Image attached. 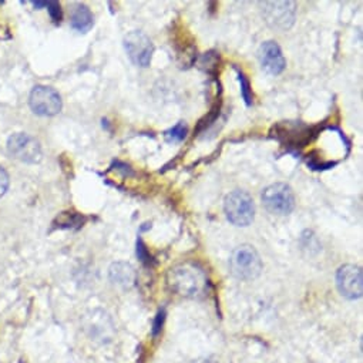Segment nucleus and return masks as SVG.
I'll use <instances>...</instances> for the list:
<instances>
[{
  "label": "nucleus",
  "mask_w": 363,
  "mask_h": 363,
  "mask_svg": "<svg viewBox=\"0 0 363 363\" xmlns=\"http://www.w3.org/2000/svg\"><path fill=\"white\" fill-rule=\"evenodd\" d=\"M125 49L132 62L139 68H148L154 54V44L143 32L134 30L125 37Z\"/></svg>",
  "instance_id": "6"
},
{
  "label": "nucleus",
  "mask_w": 363,
  "mask_h": 363,
  "mask_svg": "<svg viewBox=\"0 0 363 363\" xmlns=\"http://www.w3.org/2000/svg\"><path fill=\"white\" fill-rule=\"evenodd\" d=\"M46 6L53 22L60 23V20H62V9H60V5L57 2H47Z\"/></svg>",
  "instance_id": "18"
},
{
  "label": "nucleus",
  "mask_w": 363,
  "mask_h": 363,
  "mask_svg": "<svg viewBox=\"0 0 363 363\" xmlns=\"http://www.w3.org/2000/svg\"><path fill=\"white\" fill-rule=\"evenodd\" d=\"M9 154L26 164H37L42 161V147L36 139L26 133H16L8 140Z\"/></svg>",
  "instance_id": "7"
},
{
  "label": "nucleus",
  "mask_w": 363,
  "mask_h": 363,
  "mask_svg": "<svg viewBox=\"0 0 363 363\" xmlns=\"http://www.w3.org/2000/svg\"><path fill=\"white\" fill-rule=\"evenodd\" d=\"M163 322H164V312H160L155 318V322H154V335H157L163 328Z\"/></svg>",
  "instance_id": "20"
},
{
  "label": "nucleus",
  "mask_w": 363,
  "mask_h": 363,
  "mask_svg": "<svg viewBox=\"0 0 363 363\" xmlns=\"http://www.w3.org/2000/svg\"><path fill=\"white\" fill-rule=\"evenodd\" d=\"M238 72V79H239V84H241V96L244 98L247 106H251L254 101V94H253V89H251V83L250 80L246 77V75L236 70Z\"/></svg>",
  "instance_id": "16"
},
{
  "label": "nucleus",
  "mask_w": 363,
  "mask_h": 363,
  "mask_svg": "<svg viewBox=\"0 0 363 363\" xmlns=\"http://www.w3.org/2000/svg\"><path fill=\"white\" fill-rule=\"evenodd\" d=\"M265 22L276 30H288L292 27L296 16L293 2H265L261 4Z\"/></svg>",
  "instance_id": "8"
},
{
  "label": "nucleus",
  "mask_w": 363,
  "mask_h": 363,
  "mask_svg": "<svg viewBox=\"0 0 363 363\" xmlns=\"http://www.w3.org/2000/svg\"><path fill=\"white\" fill-rule=\"evenodd\" d=\"M265 208L276 215H289L295 208V196L289 186L276 183L267 187L262 193Z\"/></svg>",
  "instance_id": "4"
},
{
  "label": "nucleus",
  "mask_w": 363,
  "mask_h": 363,
  "mask_svg": "<svg viewBox=\"0 0 363 363\" xmlns=\"http://www.w3.org/2000/svg\"><path fill=\"white\" fill-rule=\"evenodd\" d=\"M167 284L172 292L186 298H200L208 291V276L196 262H181L167 274Z\"/></svg>",
  "instance_id": "1"
},
{
  "label": "nucleus",
  "mask_w": 363,
  "mask_h": 363,
  "mask_svg": "<svg viewBox=\"0 0 363 363\" xmlns=\"http://www.w3.org/2000/svg\"><path fill=\"white\" fill-rule=\"evenodd\" d=\"M84 331L91 340L104 343L111 340L114 329L110 317L103 311H91L84 317Z\"/></svg>",
  "instance_id": "10"
},
{
  "label": "nucleus",
  "mask_w": 363,
  "mask_h": 363,
  "mask_svg": "<svg viewBox=\"0 0 363 363\" xmlns=\"http://www.w3.org/2000/svg\"><path fill=\"white\" fill-rule=\"evenodd\" d=\"M108 276L113 285L120 286L123 289L132 288L136 282V272L134 268L130 264L125 262H115L110 267Z\"/></svg>",
  "instance_id": "13"
},
{
  "label": "nucleus",
  "mask_w": 363,
  "mask_h": 363,
  "mask_svg": "<svg viewBox=\"0 0 363 363\" xmlns=\"http://www.w3.org/2000/svg\"><path fill=\"white\" fill-rule=\"evenodd\" d=\"M30 108L34 114L43 117H51L62 111L63 103L60 94L47 86H36L29 97Z\"/></svg>",
  "instance_id": "5"
},
{
  "label": "nucleus",
  "mask_w": 363,
  "mask_h": 363,
  "mask_svg": "<svg viewBox=\"0 0 363 363\" xmlns=\"http://www.w3.org/2000/svg\"><path fill=\"white\" fill-rule=\"evenodd\" d=\"M70 25L76 32L87 33L94 25V16L86 5H77L73 11Z\"/></svg>",
  "instance_id": "14"
},
{
  "label": "nucleus",
  "mask_w": 363,
  "mask_h": 363,
  "mask_svg": "<svg viewBox=\"0 0 363 363\" xmlns=\"http://www.w3.org/2000/svg\"><path fill=\"white\" fill-rule=\"evenodd\" d=\"M137 257L144 265H150L153 262V257L150 255L147 247L144 246V242L141 239L137 241Z\"/></svg>",
  "instance_id": "17"
},
{
  "label": "nucleus",
  "mask_w": 363,
  "mask_h": 363,
  "mask_svg": "<svg viewBox=\"0 0 363 363\" xmlns=\"http://www.w3.org/2000/svg\"><path fill=\"white\" fill-rule=\"evenodd\" d=\"M231 274L239 281H253L262 271V261L257 250L251 246L238 247L229 260Z\"/></svg>",
  "instance_id": "2"
},
{
  "label": "nucleus",
  "mask_w": 363,
  "mask_h": 363,
  "mask_svg": "<svg viewBox=\"0 0 363 363\" xmlns=\"http://www.w3.org/2000/svg\"><path fill=\"white\" fill-rule=\"evenodd\" d=\"M311 129L302 123H281L275 127V136L289 147H304L311 141Z\"/></svg>",
  "instance_id": "12"
},
{
  "label": "nucleus",
  "mask_w": 363,
  "mask_h": 363,
  "mask_svg": "<svg viewBox=\"0 0 363 363\" xmlns=\"http://www.w3.org/2000/svg\"><path fill=\"white\" fill-rule=\"evenodd\" d=\"M336 285L339 292L348 299H357L363 293L362 269L356 265H343L338 269Z\"/></svg>",
  "instance_id": "9"
},
{
  "label": "nucleus",
  "mask_w": 363,
  "mask_h": 363,
  "mask_svg": "<svg viewBox=\"0 0 363 363\" xmlns=\"http://www.w3.org/2000/svg\"><path fill=\"white\" fill-rule=\"evenodd\" d=\"M258 58L262 70H265L271 76H279L285 70V57L276 42L269 40L262 43L258 51Z\"/></svg>",
  "instance_id": "11"
},
{
  "label": "nucleus",
  "mask_w": 363,
  "mask_h": 363,
  "mask_svg": "<svg viewBox=\"0 0 363 363\" xmlns=\"http://www.w3.org/2000/svg\"><path fill=\"white\" fill-rule=\"evenodd\" d=\"M224 211L235 227H248L255 218V204L253 197L241 190H235L225 197Z\"/></svg>",
  "instance_id": "3"
},
{
  "label": "nucleus",
  "mask_w": 363,
  "mask_h": 363,
  "mask_svg": "<svg viewBox=\"0 0 363 363\" xmlns=\"http://www.w3.org/2000/svg\"><path fill=\"white\" fill-rule=\"evenodd\" d=\"M11 184V179H9V174L6 172V170L4 167H0V198H2Z\"/></svg>",
  "instance_id": "19"
},
{
  "label": "nucleus",
  "mask_w": 363,
  "mask_h": 363,
  "mask_svg": "<svg viewBox=\"0 0 363 363\" xmlns=\"http://www.w3.org/2000/svg\"><path fill=\"white\" fill-rule=\"evenodd\" d=\"M187 126L184 123H178L175 125L172 129H170L168 132H165V140L168 143H181L183 140H186L187 137Z\"/></svg>",
  "instance_id": "15"
}]
</instances>
